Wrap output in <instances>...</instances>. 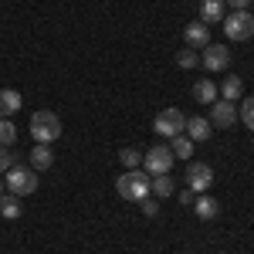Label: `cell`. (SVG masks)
Segmentation results:
<instances>
[{
    "mask_svg": "<svg viewBox=\"0 0 254 254\" xmlns=\"http://www.w3.org/2000/svg\"><path fill=\"white\" fill-rule=\"evenodd\" d=\"M31 136L38 142H55L61 136V119L51 112V109H41L31 116Z\"/></svg>",
    "mask_w": 254,
    "mask_h": 254,
    "instance_id": "cell-3",
    "label": "cell"
},
{
    "mask_svg": "<svg viewBox=\"0 0 254 254\" xmlns=\"http://www.w3.org/2000/svg\"><path fill=\"white\" fill-rule=\"evenodd\" d=\"M183 129H187V116H183L180 109H163V112L153 119V132H156V136H163V139L180 136Z\"/></svg>",
    "mask_w": 254,
    "mask_h": 254,
    "instance_id": "cell-5",
    "label": "cell"
},
{
    "mask_svg": "<svg viewBox=\"0 0 254 254\" xmlns=\"http://www.w3.org/2000/svg\"><path fill=\"white\" fill-rule=\"evenodd\" d=\"M190 200H193V190H190V187H187V190H180V203H190Z\"/></svg>",
    "mask_w": 254,
    "mask_h": 254,
    "instance_id": "cell-28",
    "label": "cell"
},
{
    "mask_svg": "<svg viewBox=\"0 0 254 254\" xmlns=\"http://www.w3.org/2000/svg\"><path fill=\"white\" fill-rule=\"evenodd\" d=\"M27 163H31V170H38V173L41 170H51V166H55V153L48 149V142H38V146L27 153Z\"/></svg>",
    "mask_w": 254,
    "mask_h": 254,
    "instance_id": "cell-11",
    "label": "cell"
},
{
    "mask_svg": "<svg viewBox=\"0 0 254 254\" xmlns=\"http://www.w3.org/2000/svg\"><path fill=\"white\" fill-rule=\"evenodd\" d=\"M237 122V109H234V102H214L210 105V126H220V129H231Z\"/></svg>",
    "mask_w": 254,
    "mask_h": 254,
    "instance_id": "cell-9",
    "label": "cell"
},
{
    "mask_svg": "<svg viewBox=\"0 0 254 254\" xmlns=\"http://www.w3.org/2000/svg\"><path fill=\"white\" fill-rule=\"evenodd\" d=\"M200 61H203V68H207V71H224V68L231 64V51H227L224 44H207Z\"/></svg>",
    "mask_w": 254,
    "mask_h": 254,
    "instance_id": "cell-8",
    "label": "cell"
},
{
    "mask_svg": "<svg viewBox=\"0 0 254 254\" xmlns=\"http://www.w3.org/2000/svg\"><path fill=\"white\" fill-rule=\"evenodd\" d=\"M183 38L190 48H207L210 44V24H203V20H190L187 27H183Z\"/></svg>",
    "mask_w": 254,
    "mask_h": 254,
    "instance_id": "cell-10",
    "label": "cell"
},
{
    "mask_svg": "<svg viewBox=\"0 0 254 254\" xmlns=\"http://www.w3.org/2000/svg\"><path fill=\"white\" fill-rule=\"evenodd\" d=\"M14 163H17V159L7 153V146H0V173H7V170H10Z\"/></svg>",
    "mask_w": 254,
    "mask_h": 254,
    "instance_id": "cell-25",
    "label": "cell"
},
{
    "mask_svg": "<svg viewBox=\"0 0 254 254\" xmlns=\"http://www.w3.org/2000/svg\"><path fill=\"white\" fill-rule=\"evenodd\" d=\"M210 119H203V116H193L190 122H187V129H183V136H190L193 142H207L210 139Z\"/></svg>",
    "mask_w": 254,
    "mask_h": 254,
    "instance_id": "cell-13",
    "label": "cell"
},
{
    "mask_svg": "<svg viewBox=\"0 0 254 254\" xmlns=\"http://www.w3.org/2000/svg\"><path fill=\"white\" fill-rule=\"evenodd\" d=\"M170 153H173V156H180V159H190V156H193V139L183 136V132H180V136H173Z\"/></svg>",
    "mask_w": 254,
    "mask_h": 254,
    "instance_id": "cell-19",
    "label": "cell"
},
{
    "mask_svg": "<svg viewBox=\"0 0 254 254\" xmlns=\"http://www.w3.org/2000/svg\"><path fill=\"white\" fill-rule=\"evenodd\" d=\"M193 210L200 220H217V214H220V203H217L210 193H200L196 196V203H193Z\"/></svg>",
    "mask_w": 254,
    "mask_h": 254,
    "instance_id": "cell-14",
    "label": "cell"
},
{
    "mask_svg": "<svg viewBox=\"0 0 254 254\" xmlns=\"http://www.w3.org/2000/svg\"><path fill=\"white\" fill-rule=\"evenodd\" d=\"M14 139H17V126L10 119H0V146H14Z\"/></svg>",
    "mask_w": 254,
    "mask_h": 254,
    "instance_id": "cell-22",
    "label": "cell"
},
{
    "mask_svg": "<svg viewBox=\"0 0 254 254\" xmlns=\"http://www.w3.org/2000/svg\"><path fill=\"white\" fill-rule=\"evenodd\" d=\"M220 24H224V34H227L231 41L254 38V14H251V10H234L231 17H224Z\"/></svg>",
    "mask_w": 254,
    "mask_h": 254,
    "instance_id": "cell-4",
    "label": "cell"
},
{
    "mask_svg": "<svg viewBox=\"0 0 254 254\" xmlns=\"http://www.w3.org/2000/svg\"><path fill=\"white\" fill-rule=\"evenodd\" d=\"M210 183H214V170L207 163H187V187L193 193H207Z\"/></svg>",
    "mask_w": 254,
    "mask_h": 254,
    "instance_id": "cell-7",
    "label": "cell"
},
{
    "mask_svg": "<svg viewBox=\"0 0 254 254\" xmlns=\"http://www.w3.org/2000/svg\"><path fill=\"white\" fill-rule=\"evenodd\" d=\"M24 98H20L17 88H0V119H10L14 112H20Z\"/></svg>",
    "mask_w": 254,
    "mask_h": 254,
    "instance_id": "cell-12",
    "label": "cell"
},
{
    "mask_svg": "<svg viewBox=\"0 0 254 254\" xmlns=\"http://www.w3.org/2000/svg\"><path fill=\"white\" fill-rule=\"evenodd\" d=\"M224 0H200V20L203 24H217V20H224Z\"/></svg>",
    "mask_w": 254,
    "mask_h": 254,
    "instance_id": "cell-15",
    "label": "cell"
},
{
    "mask_svg": "<svg viewBox=\"0 0 254 254\" xmlns=\"http://www.w3.org/2000/svg\"><path fill=\"white\" fill-rule=\"evenodd\" d=\"M139 203H142V214H146V217H156V214H159L156 200H149V196H146V200H139Z\"/></svg>",
    "mask_w": 254,
    "mask_h": 254,
    "instance_id": "cell-26",
    "label": "cell"
},
{
    "mask_svg": "<svg viewBox=\"0 0 254 254\" xmlns=\"http://www.w3.org/2000/svg\"><path fill=\"white\" fill-rule=\"evenodd\" d=\"M149 180H153V176L146 173V170H126V173L116 180V190H119L122 200L139 203V200H146V196H149Z\"/></svg>",
    "mask_w": 254,
    "mask_h": 254,
    "instance_id": "cell-1",
    "label": "cell"
},
{
    "mask_svg": "<svg viewBox=\"0 0 254 254\" xmlns=\"http://www.w3.org/2000/svg\"><path fill=\"white\" fill-rule=\"evenodd\" d=\"M173 176L170 173H159V176H153V180H149V193L153 196H173Z\"/></svg>",
    "mask_w": 254,
    "mask_h": 254,
    "instance_id": "cell-16",
    "label": "cell"
},
{
    "mask_svg": "<svg viewBox=\"0 0 254 254\" xmlns=\"http://www.w3.org/2000/svg\"><path fill=\"white\" fill-rule=\"evenodd\" d=\"M3 187H7V190H10L14 196H31L34 190H38V170L14 163V166L7 170V180H3Z\"/></svg>",
    "mask_w": 254,
    "mask_h": 254,
    "instance_id": "cell-2",
    "label": "cell"
},
{
    "mask_svg": "<svg viewBox=\"0 0 254 254\" xmlns=\"http://www.w3.org/2000/svg\"><path fill=\"white\" fill-rule=\"evenodd\" d=\"M224 3H231L234 10H248V3H251V0H224Z\"/></svg>",
    "mask_w": 254,
    "mask_h": 254,
    "instance_id": "cell-27",
    "label": "cell"
},
{
    "mask_svg": "<svg viewBox=\"0 0 254 254\" xmlns=\"http://www.w3.org/2000/svg\"><path fill=\"white\" fill-rule=\"evenodd\" d=\"M237 119L244 122V129H251V132H254V98H244V102H241Z\"/></svg>",
    "mask_w": 254,
    "mask_h": 254,
    "instance_id": "cell-21",
    "label": "cell"
},
{
    "mask_svg": "<svg viewBox=\"0 0 254 254\" xmlns=\"http://www.w3.org/2000/svg\"><path fill=\"white\" fill-rule=\"evenodd\" d=\"M193 98H196V102H207V105H214V102H217V85H214L210 78H200V81L193 85Z\"/></svg>",
    "mask_w": 254,
    "mask_h": 254,
    "instance_id": "cell-18",
    "label": "cell"
},
{
    "mask_svg": "<svg viewBox=\"0 0 254 254\" xmlns=\"http://www.w3.org/2000/svg\"><path fill=\"white\" fill-rule=\"evenodd\" d=\"M176 64H180V68H187V71H193L196 64H200V58H196L193 48H183V51L176 55Z\"/></svg>",
    "mask_w": 254,
    "mask_h": 254,
    "instance_id": "cell-23",
    "label": "cell"
},
{
    "mask_svg": "<svg viewBox=\"0 0 254 254\" xmlns=\"http://www.w3.org/2000/svg\"><path fill=\"white\" fill-rule=\"evenodd\" d=\"M173 153H170V146H153L146 156H142V166H146V173L149 176H159V173H170L173 170Z\"/></svg>",
    "mask_w": 254,
    "mask_h": 254,
    "instance_id": "cell-6",
    "label": "cell"
},
{
    "mask_svg": "<svg viewBox=\"0 0 254 254\" xmlns=\"http://www.w3.org/2000/svg\"><path fill=\"white\" fill-rule=\"evenodd\" d=\"M119 159H122L126 170H139V166H142V153H136V149H122Z\"/></svg>",
    "mask_w": 254,
    "mask_h": 254,
    "instance_id": "cell-24",
    "label": "cell"
},
{
    "mask_svg": "<svg viewBox=\"0 0 254 254\" xmlns=\"http://www.w3.org/2000/svg\"><path fill=\"white\" fill-rule=\"evenodd\" d=\"M0 196H3V183H0Z\"/></svg>",
    "mask_w": 254,
    "mask_h": 254,
    "instance_id": "cell-29",
    "label": "cell"
},
{
    "mask_svg": "<svg viewBox=\"0 0 254 254\" xmlns=\"http://www.w3.org/2000/svg\"><path fill=\"white\" fill-rule=\"evenodd\" d=\"M0 217H7V220H17V217H20V196H14V193L0 196Z\"/></svg>",
    "mask_w": 254,
    "mask_h": 254,
    "instance_id": "cell-20",
    "label": "cell"
},
{
    "mask_svg": "<svg viewBox=\"0 0 254 254\" xmlns=\"http://www.w3.org/2000/svg\"><path fill=\"white\" fill-rule=\"evenodd\" d=\"M220 95H224V102H241L244 98V81L237 78V75H231V78L220 85Z\"/></svg>",
    "mask_w": 254,
    "mask_h": 254,
    "instance_id": "cell-17",
    "label": "cell"
}]
</instances>
